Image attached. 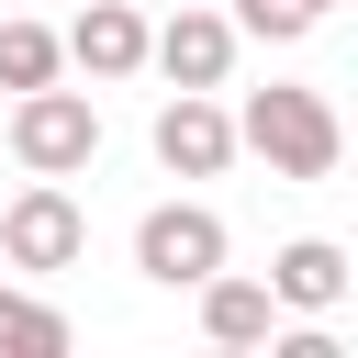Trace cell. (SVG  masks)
Here are the masks:
<instances>
[{
  "mask_svg": "<svg viewBox=\"0 0 358 358\" xmlns=\"http://www.w3.org/2000/svg\"><path fill=\"white\" fill-rule=\"evenodd\" d=\"M235 145L246 157H268V179H336V112H324V90H291V78H268V90H246V112H235Z\"/></svg>",
  "mask_w": 358,
  "mask_h": 358,
  "instance_id": "6da1fadb",
  "label": "cell"
},
{
  "mask_svg": "<svg viewBox=\"0 0 358 358\" xmlns=\"http://www.w3.org/2000/svg\"><path fill=\"white\" fill-rule=\"evenodd\" d=\"M11 157L34 168V179H78L90 157H101V101L90 90H11Z\"/></svg>",
  "mask_w": 358,
  "mask_h": 358,
  "instance_id": "7a4b0ae2",
  "label": "cell"
},
{
  "mask_svg": "<svg viewBox=\"0 0 358 358\" xmlns=\"http://www.w3.org/2000/svg\"><path fill=\"white\" fill-rule=\"evenodd\" d=\"M224 246H235V235H224L213 201H157V213L134 224V268H145L157 291H201V280L224 268Z\"/></svg>",
  "mask_w": 358,
  "mask_h": 358,
  "instance_id": "3957f363",
  "label": "cell"
},
{
  "mask_svg": "<svg viewBox=\"0 0 358 358\" xmlns=\"http://www.w3.org/2000/svg\"><path fill=\"white\" fill-rule=\"evenodd\" d=\"M0 257H11V268H34V280L90 257V213L67 201V179H34V190L0 213Z\"/></svg>",
  "mask_w": 358,
  "mask_h": 358,
  "instance_id": "277c9868",
  "label": "cell"
},
{
  "mask_svg": "<svg viewBox=\"0 0 358 358\" xmlns=\"http://www.w3.org/2000/svg\"><path fill=\"white\" fill-rule=\"evenodd\" d=\"M145 67L168 90H224L235 78V11H168V22H145Z\"/></svg>",
  "mask_w": 358,
  "mask_h": 358,
  "instance_id": "5b68a950",
  "label": "cell"
},
{
  "mask_svg": "<svg viewBox=\"0 0 358 358\" xmlns=\"http://www.w3.org/2000/svg\"><path fill=\"white\" fill-rule=\"evenodd\" d=\"M157 168H168V179H224V168H235V112H224L213 90L157 101Z\"/></svg>",
  "mask_w": 358,
  "mask_h": 358,
  "instance_id": "8992f818",
  "label": "cell"
},
{
  "mask_svg": "<svg viewBox=\"0 0 358 358\" xmlns=\"http://www.w3.org/2000/svg\"><path fill=\"white\" fill-rule=\"evenodd\" d=\"M347 280H358V268H347V246H324V235H291V246L268 257V302H280V313H336Z\"/></svg>",
  "mask_w": 358,
  "mask_h": 358,
  "instance_id": "52a82bcc",
  "label": "cell"
},
{
  "mask_svg": "<svg viewBox=\"0 0 358 358\" xmlns=\"http://www.w3.org/2000/svg\"><path fill=\"white\" fill-rule=\"evenodd\" d=\"M67 67H78V78H134V67H145V11H123V0H78V22H67Z\"/></svg>",
  "mask_w": 358,
  "mask_h": 358,
  "instance_id": "ba28073f",
  "label": "cell"
},
{
  "mask_svg": "<svg viewBox=\"0 0 358 358\" xmlns=\"http://www.w3.org/2000/svg\"><path fill=\"white\" fill-rule=\"evenodd\" d=\"M201 336H213V347H268V336H280V302H268V280H235V268H213V280H201Z\"/></svg>",
  "mask_w": 358,
  "mask_h": 358,
  "instance_id": "9c48e42d",
  "label": "cell"
},
{
  "mask_svg": "<svg viewBox=\"0 0 358 358\" xmlns=\"http://www.w3.org/2000/svg\"><path fill=\"white\" fill-rule=\"evenodd\" d=\"M67 67V34L56 22H0V90H45Z\"/></svg>",
  "mask_w": 358,
  "mask_h": 358,
  "instance_id": "30bf717a",
  "label": "cell"
},
{
  "mask_svg": "<svg viewBox=\"0 0 358 358\" xmlns=\"http://www.w3.org/2000/svg\"><path fill=\"white\" fill-rule=\"evenodd\" d=\"M56 347H67V313L34 291H0V358H56Z\"/></svg>",
  "mask_w": 358,
  "mask_h": 358,
  "instance_id": "8fae6325",
  "label": "cell"
},
{
  "mask_svg": "<svg viewBox=\"0 0 358 358\" xmlns=\"http://www.w3.org/2000/svg\"><path fill=\"white\" fill-rule=\"evenodd\" d=\"M324 11L313 0H235V34H257V45H302Z\"/></svg>",
  "mask_w": 358,
  "mask_h": 358,
  "instance_id": "7c38bea8",
  "label": "cell"
},
{
  "mask_svg": "<svg viewBox=\"0 0 358 358\" xmlns=\"http://www.w3.org/2000/svg\"><path fill=\"white\" fill-rule=\"evenodd\" d=\"M313 11H336V0H313Z\"/></svg>",
  "mask_w": 358,
  "mask_h": 358,
  "instance_id": "4fadbf2b",
  "label": "cell"
}]
</instances>
